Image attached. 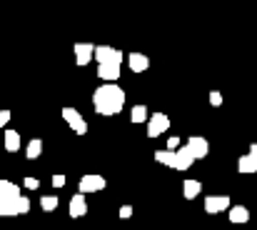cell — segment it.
Wrapping results in <instances>:
<instances>
[{
	"mask_svg": "<svg viewBox=\"0 0 257 230\" xmlns=\"http://www.w3.org/2000/svg\"><path fill=\"white\" fill-rule=\"evenodd\" d=\"M122 220H127V218H133V205H122L120 208V213H117Z\"/></svg>",
	"mask_w": 257,
	"mask_h": 230,
	"instance_id": "cell-25",
	"label": "cell"
},
{
	"mask_svg": "<svg viewBox=\"0 0 257 230\" xmlns=\"http://www.w3.org/2000/svg\"><path fill=\"white\" fill-rule=\"evenodd\" d=\"M148 118H150V113H148V108H145V105H135V108L130 110V120H133L135 125L148 123Z\"/></svg>",
	"mask_w": 257,
	"mask_h": 230,
	"instance_id": "cell-19",
	"label": "cell"
},
{
	"mask_svg": "<svg viewBox=\"0 0 257 230\" xmlns=\"http://www.w3.org/2000/svg\"><path fill=\"white\" fill-rule=\"evenodd\" d=\"M58 203H60V200H58L55 195H43V198H40V208H43V210H48V213H50V210H55V208H58Z\"/></svg>",
	"mask_w": 257,
	"mask_h": 230,
	"instance_id": "cell-22",
	"label": "cell"
},
{
	"mask_svg": "<svg viewBox=\"0 0 257 230\" xmlns=\"http://www.w3.org/2000/svg\"><path fill=\"white\" fill-rule=\"evenodd\" d=\"M0 198L5 200H18L20 198V188L10 180H0Z\"/></svg>",
	"mask_w": 257,
	"mask_h": 230,
	"instance_id": "cell-16",
	"label": "cell"
},
{
	"mask_svg": "<svg viewBox=\"0 0 257 230\" xmlns=\"http://www.w3.org/2000/svg\"><path fill=\"white\" fill-rule=\"evenodd\" d=\"M180 143H182V140L172 135V138H168V143H165V148H170V150H177V148H180Z\"/></svg>",
	"mask_w": 257,
	"mask_h": 230,
	"instance_id": "cell-26",
	"label": "cell"
},
{
	"mask_svg": "<svg viewBox=\"0 0 257 230\" xmlns=\"http://www.w3.org/2000/svg\"><path fill=\"white\" fill-rule=\"evenodd\" d=\"M122 53L117 48H110V45H97L95 48V60L97 63H122Z\"/></svg>",
	"mask_w": 257,
	"mask_h": 230,
	"instance_id": "cell-6",
	"label": "cell"
},
{
	"mask_svg": "<svg viewBox=\"0 0 257 230\" xmlns=\"http://www.w3.org/2000/svg\"><path fill=\"white\" fill-rule=\"evenodd\" d=\"M53 188H65V175H53Z\"/></svg>",
	"mask_w": 257,
	"mask_h": 230,
	"instance_id": "cell-27",
	"label": "cell"
},
{
	"mask_svg": "<svg viewBox=\"0 0 257 230\" xmlns=\"http://www.w3.org/2000/svg\"><path fill=\"white\" fill-rule=\"evenodd\" d=\"M105 185H107V180L102 178V175H95V173H90V175H83L80 178V193H100V190H105Z\"/></svg>",
	"mask_w": 257,
	"mask_h": 230,
	"instance_id": "cell-5",
	"label": "cell"
},
{
	"mask_svg": "<svg viewBox=\"0 0 257 230\" xmlns=\"http://www.w3.org/2000/svg\"><path fill=\"white\" fill-rule=\"evenodd\" d=\"M190 150H192V155L200 160V158H207V153H210V143L202 138V135H192V138H187V143H185Z\"/></svg>",
	"mask_w": 257,
	"mask_h": 230,
	"instance_id": "cell-11",
	"label": "cell"
},
{
	"mask_svg": "<svg viewBox=\"0 0 257 230\" xmlns=\"http://www.w3.org/2000/svg\"><path fill=\"white\" fill-rule=\"evenodd\" d=\"M92 108L97 115H105V118H112L117 113H122L125 108V90L115 83H105L100 85L95 93H92Z\"/></svg>",
	"mask_w": 257,
	"mask_h": 230,
	"instance_id": "cell-1",
	"label": "cell"
},
{
	"mask_svg": "<svg viewBox=\"0 0 257 230\" xmlns=\"http://www.w3.org/2000/svg\"><path fill=\"white\" fill-rule=\"evenodd\" d=\"M230 198L227 195H207L205 198V213L215 215V213H222V210H230Z\"/></svg>",
	"mask_w": 257,
	"mask_h": 230,
	"instance_id": "cell-7",
	"label": "cell"
},
{
	"mask_svg": "<svg viewBox=\"0 0 257 230\" xmlns=\"http://www.w3.org/2000/svg\"><path fill=\"white\" fill-rule=\"evenodd\" d=\"M30 213V200L28 198H18V200H5L0 198V215H28Z\"/></svg>",
	"mask_w": 257,
	"mask_h": 230,
	"instance_id": "cell-2",
	"label": "cell"
},
{
	"mask_svg": "<svg viewBox=\"0 0 257 230\" xmlns=\"http://www.w3.org/2000/svg\"><path fill=\"white\" fill-rule=\"evenodd\" d=\"M210 105H212V108H220V105H222V93L212 90V93H210Z\"/></svg>",
	"mask_w": 257,
	"mask_h": 230,
	"instance_id": "cell-24",
	"label": "cell"
},
{
	"mask_svg": "<svg viewBox=\"0 0 257 230\" xmlns=\"http://www.w3.org/2000/svg\"><path fill=\"white\" fill-rule=\"evenodd\" d=\"M127 65H130L133 73H145L150 68V58L145 53H130L127 55Z\"/></svg>",
	"mask_w": 257,
	"mask_h": 230,
	"instance_id": "cell-12",
	"label": "cell"
},
{
	"mask_svg": "<svg viewBox=\"0 0 257 230\" xmlns=\"http://www.w3.org/2000/svg\"><path fill=\"white\" fill-rule=\"evenodd\" d=\"M237 170L242 175H250V173H257V153H247L237 160Z\"/></svg>",
	"mask_w": 257,
	"mask_h": 230,
	"instance_id": "cell-15",
	"label": "cell"
},
{
	"mask_svg": "<svg viewBox=\"0 0 257 230\" xmlns=\"http://www.w3.org/2000/svg\"><path fill=\"white\" fill-rule=\"evenodd\" d=\"M5 123H10V110L0 108V128H5Z\"/></svg>",
	"mask_w": 257,
	"mask_h": 230,
	"instance_id": "cell-28",
	"label": "cell"
},
{
	"mask_svg": "<svg viewBox=\"0 0 257 230\" xmlns=\"http://www.w3.org/2000/svg\"><path fill=\"white\" fill-rule=\"evenodd\" d=\"M145 125H148V138H158V135H163L170 128V118L165 113H153Z\"/></svg>",
	"mask_w": 257,
	"mask_h": 230,
	"instance_id": "cell-3",
	"label": "cell"
},
{
	"mask_svg": "<svg viewBox=\"0 0 257 230\" xmlns=\"http://www.w3.org/2000/svg\"><path fill=\"white\" fill-rule=\"evenodd\" d=\"M23 185H25L28 190H38V188H40V180L33 178V175H28V178H23Z\"/></svg>",
	"mask_w": 257,
	"mask_h": 230,
	"instance_id": "cell-23",
	"label": "cell"
},
{
	"mask_svg": "<svg viewBox=\"0 0 257 230\" xmlns=\"http://www.w3.org/2000/svg\"><path fill=\"white\" fill-rule=\"evenodd\" d=\"M200 190H202L200 180H185V183H182V195H185V200H195V198L200 195Z\"/></svg>",
	"mask_w": 257,
	"mask_h": 230,
	"instance_id": "cell-18",
	"label": "cell"
},
{
	"mask_svg": "<svg viewBox=\"0 0 257 230\" xmlns=\"http://www.w3.org/2000/svg\"><path fill=\"white\" fill-rule=\"evenodd\" d=\"M63 120L78 133V135H85L87 133V123H85V118L80 115V110H75V108H63Z\"/></svg>",
	"mask_w": 257,
	"mask_h": 230,
	"instance_id": "cell-4",
	"label": "cell"
},
{
	"mask_svg": "<svg viewBox=\"0 0 257 230\" xmlns=\"http://www.w3.org/2000/svg\"><path fill=\"white\" fill-rule=\"evenodd\" d=\"M3 143H5V150L8 153H18L23 140H20V133L18 130H5V140Z\"/></svg>",
	"mask_w": 257,
	"mask_h": 230,
	"instance_id": "cell-17",
	"label": "cell"
},
{
	"mask_svg": "<svg viewBox=\"0 0 257 230\" xmlns=\"http://www.w3.org/2000/svg\"><path fill=\"white\" fill-rule=\"evenodd\" d=\"M230 223L232 225H245L250 223V210L245 205H230Z\"/></svg>",
	"mask_w": 257,
	"mask_h": 230,
	"instance_id": "cell-14",
	"label": "cell"
},
{
	"mask_svg": "<svg viewBox=\"0 0 257 230\" xmlns=\"http://www.w3.org/2000/svg\"><path fill=\"white\" fill-rule=\"evenodd\" d=\"M83 215H87L85 193H75L70 198V218H83Z\"/></svg>",
	"mask_w": 257,
	"mask_h": 230,
	"instance_id": "cell-13",
	"label": "cell"
},
{
	"mask_svg": "<svg viewBox=\"0 0 257 230\" xmlns=\"http://www.w3.org/2000/svg\"><path fill=\"white\" fill-rule=\"evenodd\" d=\"M250 153H257V143H252V145H250Z\"/></svg>",
	"mask_w": 257,
	"mask_h": 230,
	"instance_id": "cell-29",
	"label": "cell"
},
{
	"mask_svg": "<svg viewBox=\"0 0 257 230\" xmlns=\"http://www.w3.org/2000/svg\"><path fill=\"white\" fill-rule=\"evenodd\" d=\"M73 50H75V63L80 68H85L87 63L95 60V45H90V43H75Z\"/></svg>",
	"mask_w": 257,
	"mask_h": 230,
	"instance_id": "cell-9",
	"label": "cell"
},
{
	"mask_svg": "<svg viewBox=\"0 0 257 230\" xmlns=\"http://www.w3.org/2000/svg\"><path fill=\"white\" fill-rule=\"evenodd\" d=\"M40 153H43V140H40V138H33V140L25 145V158H28V160H35V158H40Z\"/></svg>",
	"mask_w": 257,
	"mask_h": 230,
	"instance_id": "cell-20",
	"label": "cell"
},
{
	"mask_svg": "<svg viewBox=\"0 0 257 230\" xmlns=\"http://www.w3.org/2000/svg\"><path fill=\"white\" fill-rule=\"evenodd\" d=\"M97 78L102 83H115L120 78V63H97Z\"/></svg>",
	"mask_w": 257,
	"mask_h": 230,
	"instance_id": "cell-10",
	"label": "cell"
},
{
	"mask_svg": "<svg viewBox=\"0 0 257 230\" xmlns=\"http://www.w3.org/2000/svg\"><path fill=\"white\" fill-rule=\"evenodd\" d=\"M195 160H197V158L192 155V150H190L187 145H180V148L175 150V163H172V168H175V170H190Z\"/></svg>",
	"mask_w": 257,
	"mask_h": 230,
	"instance_id": "cell-8",
	"label": "cell"
},
{
	"mask_svg": "<svg viewBox=\"0 0 257 230\" xmlns=\"http://www.w3.org/2000/svg\"><path fill=\"white\" fill-rule=\"evenodd\" d=\"M155 160H158V163H163V165H170V168H172V163H175V150H170V148L158 150V153H155Z\"/></svg>",
	"mask_w": 257,
	"mask_h": 230,
	"instance_id": "cell-21",
	"label": "cell"
}]
</instances>
